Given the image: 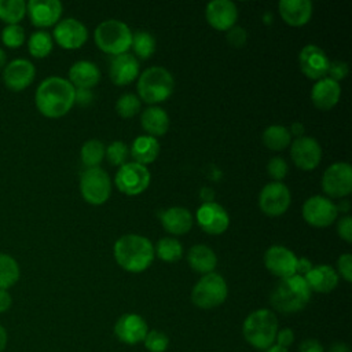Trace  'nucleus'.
I'll return each mask as SVG.
<instances>
[{
	"instance_id": "f257e3e1",
	"label": "nucleus",
	"mask_w": 352,
	"mask_h": 352,
	"mask_svg": "<svg viewBox=\"0 0 352 352\" xmlns=\"http://www.w3.org/2000/svg\"><path fill=\"white\" fill-rule=\"evenodd\" d=\"M76 88L62 77H48L36 89V106L38 111L50 118L65 116L74 104Z\"/></svg>"
},
{
	"instance_id": "f03ea898",
	"label": "nucleus",
	"mask_w": 352,
	"mask_h": 352,
	"mask_svg": "<svg viewBox=\"0 0 352 352\" xmlns=\"http://www.w3.org/2000/svg\"><path fill=\"white\" fill-rule=\"evenodd\" d=\"M114 258L128 272H142L154 260V246L150 239L138 234L120 236L114 243Z\"/></svg>"
},
{
	"instance_id": "7ed1b4c3",
	"label": "nucleus",
	"mask_w": 352,
	"mask_h": 352,
	"mask_svg": "<svg viewBox=\"0 0 352 352\" xmlns=\"http://www.w3.org/2000/svg\"><path fill=\"white\" fill-rule=\"evenodd\" d=\"M311 289L301 275L280 279L270 296V302L280 314H294L307 307L311 300Z\"/></svg>"
},
{
	"instance_id": "20e7f679",
	"label": "nucleus",
	"mask_w": 352,
	"mask_h": 352,
	"mask_svg": "<svg viewBox=\"0 0 352 352\" xmlns=\"http://www.w3.org/2000/svg\"><path fill=\"white\" fill-rule=\"evenodd\" d=\"M242 333L245 340L256 349L265 351L275 344L278 333V319L270 309L261 308L250 312L243 324Z\"/></svg>"
},
{
	"instance_id": "39448f33",
	"label": "nucleus",
	"mask_w": 352,
	"mask_h": 352,
	"mask_svg": "<svg viewBox=\"0 0 352 352\" xmlns=\"http://www.w3.org/2000/svg\"><path fill=\"white\" fill-rule=\"evenodd\" d=\"M175 88V80L169 70L162 66L146 69L138 80L139 99L154 104L166 100Z\"/></svg>"
},
{
	"instance_id": "423d86ee",
	"label": "nucleus",
	"mask_w": 352,
	"mask_h": 352,
	"mask_svg": "<svg viewBox=\"0 0 352 352\" xmlns=\"http://www.w3.org/2000/svg\"><path fill=\"white\" fill-rule=\"evenodd\" d=\"M94 38L103 52L116 56L131 48L132 32L126 23L118 19H107L96 26Z\"/></svg>"
},
{
	"instance_id": "0eeeda50",
	"label": "nucleus",
	"mask_w": 352,
	"mask_h": 352,
	"mask_svg": "<svg viewBox=\"0 0 352 352\" xmlns=\"http://www.w3.org/2000/svg\"><path fill=\"white\" fill-rule=\"evenodd\" d=\"M228 294V287L220 274L210 272L204 275L192 287L191 300L202 309H212L221 305Z\"/></svg>"
},
{
	"instance_id": "6e6552de",
	"label": "nucleus",
	"mask_w": 352,
	"mask_h": 352,
	"mask_svg": "<svg viewBox=\"0 0 352 352\" xmlns=\"http://www.w3.org/2000/svg\"><path fill=\"white\" fill-rule=\"evenodd\" d=\"M82 198L91 205L104 204L111 194V182L102 168H87L80 177Z\"/></svg>"
},
{
	"instance_id": "1a4fd4ad",
	"label": "nucleus",
	"mask_w": 352,
	"mask_h": 352,
	"mask_svg": "<svg viewBox=\"0 0 352 352\" xmlns=\"http://www.w3.org/2000/svg\"><path fill=\"white\" fill-rule=\"evenodd\" d=\"M116 186L125 195H138L150 184V172L138 162H125L116 173Z\"/></svg>"
},
{
	"instance_id": "9d476101",
	"label": "nucleus",
	"mask_w": 352,
	"mask_h": 352,
	"mask_svg": "<svg viewBox=\"0 0 352 352\" xmlns=\"http://www.w3.org/2000/svg\"><path fill=\"white\" fill-rule=\"evenodd\" d=\"M322 188L331 198H345L352 191V168L348 162H334L322 176Z\"/></svg>"
},
{
	"instance_id": "9b49d317",
	"label": "nucleus",
	"mask_w": 352,
	"mask_h": 352,
	"mask_svg": "<svg viewBox=\"0 0 352 352\" xmlns=\"http://www.w3.org/2000/svg\"><path fill=\"white\" fill-rule=\"evenodd\" d=\"M337 216V205L323 195L309 197L302 205V217L312 227H329L336 221Z\"/></svg>"
},
{
	"instance_id": "f8f14e48",
	"label": "nucleus",
	"mask_w": 352,
	"mask_h": 352,
	"mask_svg": "<svg viewBox=\"0 0 352 352\" xmlns=\"http://www.w3.org/2000/svg\"><path fill=\"white\" fill-rule=\"evenodd\" d=\"M292 195L282 182H271L263 187L258 195V205L267 216H280L290 206Z\"/></svg>"
},
{
	"instance_id": "ddd939ff",
	"label": "nucleus",
	"mask_w": 352,
	"mask_h": 352,
	"mask_svg": "<svg viewBox=\"0 0 352 352\" xmlns=\"http://www.w3.org/2000/svg\"><path fill=\"white\" fill-rule=\"evenodd\" d=\"M290 157L294 165L302 170L315 169L322 160V147L311 136H301L290 143Z\"/></svg>"
},
{
	"instance_id": "4468645a",
	"label": "nucleus",
	"mask_w": 352,
	"mask_h": 352,
	"mask_svg": "<svg viewBox=\"0 0 352 352\" xmlns=\"http://www.w3.org/2000/svg\"><path fill=\"white\" fill-rule=\"evenodd\" d=\"M198 226L210 235L223 234L230 226V216L227 210L217 202H204L197 210Z\"/></svg>"
},
{
	"instance_id": "2eb2a0df",
	"label": "nucleus",
	"mask_w": 352,
	"mask_h": 352,
	"mask_svg": "<svg viewBox=\"0 0 352 352\" xmlns=\"http://www.w3.org/2000/svg\"><path fill=\"white\" fill-rule=\"evenodd\" d=\"M264 264L272 275L283 279L296 274L297 257L286 246L272 245L264 254Z\"/></svg>"
},
{
	"instance_id": "dca6fc26",
	"label": "nucleus",
	"mask_w": 352,
	"mask_h": 352,
	"mask_svg": "<svg viewBox=\"0 0 352 352\" xmlns=\"http://www.w3.org/2000/svg\"><path fill=\"white\" fill-rule=\"evenodd\" d=\"M298 65L308 78L318 81L327 76L330 60L322 48L315 44H308L300 51Z\"/></svg>"
},
{
	"instance_id": "f3484780",
	"label": "nucleus",
	"mask_w": 352,
	"mask_h": 352,
	"mask_svg": "<svg viewBox=\"0 0 352 352\" xmlns=\"http://www.w3.org/2000/svg\"><path fill=\"white\" fill-rule=\"evenodd\" d=\"M54 38L62 48L77 50L88 40V30L78 19L66 18L56 23L54 29Z\"/></svg>"
},
{
	"instance_id": "a211bd4d",
	"label": "nucleus",
	"mask_w": 352,
	"mask_h": 352,
	"mask_svg": "<svg viewBox=\"0 0 352 352\" xmlns=\"http://www.w3.org/2000/svg\"><path fill=\"white\" fill-rule=\"evenodd\" d=\"M205 16L208 23L221 32H227L235 26L238 19V8L230 0H213L206 4Z\"/></svg>"
},
{
	"instance_id": "6ab92c4d",
	"label": "nucleus",
	"mask_w": 352,
	"mask_h": 352,
	"mask_svg": "<svg viewBox=\"0 0 352 352\" xmlns=\"http://www.w3.org/2000/svg\"><path fill=\"white\" fill-rule=\"evenodd\" d=\"M147 323L138 314H125L120 316L114 324V333L121 342L139 344L147 334Z\"/></svg>"
},
{
	"instance_id": "aec40b11",
	"label": "nucleus",
	"mask_w": 352,
	"mask_h": 352,
	"mask_svg": "<svg viewBox=\"0 0 352 352\" xmlns=\"http://www.w3.org/2000/svg\"><path fill=\"white\" fill-rule=\"evenodd\" d=\"M26 10L32 23L37 28L52 26L62 15V4L58 0H30Z\"/></svg>"
},
{
	"instance_id": "412c9836",
	"label": "nucleus",
	"mask_w": 352,
	"mask_h": 352,
	"mask_svg": "<svg viewBox=\"0 0 352 352\" xmlns=\"http://www.w3.org/2000/svg\"><path fill=\"white\" fill-rule=\"evenodd\" d=\"M36 70L28 59H14L3 72V81L12 91H22L32 84Z\"/></svg>"
},
{
	"instance_id": "4be33fe9",
	"label": "nucleus",
	"mask_w": 352,
	"mask_h": 352,
	"mask_svg": "<svg viewBox=\"0 0 352 352\" xmlns=\"http://www.w3.org/2000/svg\"><path fill=\"white\" fill-rule=\"evenodd\" d=\"M110 80L116 85H128L139 77V62L135 55L125 52L113 56L109 67Z\"/></svg>"
},
{
	"instance_id": "5701e85b",
	"label": "nucleus",
	"mask_w": 352,
	"mask_h": 352,
	"mask_svg": "<svg viewBox=\"0 0 352 352\" xmlns=\"http://www.w3.org/2000/svg\"><path fill=\"white\" fill-rule=\"evenodd\" d=\"M341 96L340 82L331 80L330 77H323L315 82L311 91V100L314 106L319 110L333 109Z\"/></svg>"
},
{
	"instance_id": "b1692460",
	"label": "nucleus",
	"mask_w": 352,
	"mask_h": 352,
	"mask_svg": "<svg viewBox=\"0 0 352 352\" xmlns=\"http://www.w3.org/2000/svg\"><path fill=\"white\" fill-rule=\"evenodd\" d=\"M278 8L282 19L294 28L307 25L314 11L309 0H280Z\"/></svg>"
},
{
	"instance_id": "393cba45",
	"label": "nucleus",
	"mask_w": 352,
	"mask_h": 352,
	"mask_svg": "<svg viewBox=\"0 0 352 352\" xmlns=\"http://www.w3.org/2000/svg\"><path fill=\"white\" fill-rule=\"evenodd\" d=\"M305 282L308 283L311 292L318 293H330L338 285L337 271L326 264L312 267L305 275Z\"/></svg>"
},
{
	"instance_id": "a878e982",
	"label": "nucleus",
	"mask_w": 352,
	"mask_h": 352,
	"mask_svg": "<svg viewBox=\"0 0 352 352\" xmlns=\"http://www.w3.org/2000/svg\"><path fill=\"white\" fill-rule=\"evenodd\" d=\"M161 224L172 235H183L192 227V216L183 206H172L161 213Z\"/></svg>"
},
{
	"instance_id": "bb28decb",
	"label": "nucleus",
	"mask_w": 352,
	"mask_h": 352,
	"mask_svg": "<svg viewBox=\"0 0 352 352\" xmlns=\"http://www.w3.org/2000/svg\"><path fill=\"white\" fill-rule=\"evenodd\" d=\"M69 81L70 84L77 88L91 89L95 87L100 80V72L99 67L89 60H78L73 63V66L69 70Z\"/></svg>"
},
{
	"instance_id": "cd10ccee",
	"label": "nucleus",
	"mask_w": 352,
	"mask_h": 352,
	"mask_svg": "<svg viewBox=\"0 0 352 352\" xmlns=\"http://www.w3.org/2000/svg\"><path fill=\"white\" fill-rule=\"evenodd\" d=\"M129 153L133 158V162H138V164L146 166L147 164L154 162L160 154L158 140L150 135L138 136L132 142Z\"/></svg>"
},
{
	"instance_id": "c85d7f7f",
	"label": "nucleus",
	"mask_w": 352,
	"mask_h": 352,
	"mask_svg": "<svg viewBox=\"0 0 352 352\" xmlns=\"http://www.w3.org/2000/svg\"><path fill=\"white\" fill-rule=\"evenodd\" d=\"M187 261L190 267L199 274H210L216 268L217 257L214 252L206 245H194L187 253Z\"/></svg>"
},
{
	"instance_id": "c756f323",
	"label": "nucleus",
	"mask_w": 352,
	"mask_h": 352,
	"mask_svg": "<svg viewBox=\"0 0 352 352\" xmlns=\"http://www.w3.org/2000/svg\"><path fill=\"white\" fill-rule=\"evenodd\" d=\"M140 124L147 135L155 138L166 133L169 128V117L164 109L158 106H150L143 110Z\"/></svg>"
},
{
	"instance_id": "7c9ffc66",
	"label": "nucleus",
	"mask_w": 352,
	"mask_h": 352,
	"mask_svg": "<svg viewBox=\"0 0 352 352\" xmlns=\"http://www.w3.org/2000/svg\"><path fill=\"white\" fill-rule=\"evenodd\" d=\"M263 143L270 150L280 151V150H285L292 143V136L286 126L270 125L263 132Z\"/></svg>"
},
{
	"instance_id": "2f4dec72",
	"label": "nucleus",
	"mask_w": 352,
	"mask_h": 352,
	"mask_svg": "<svg viewBox=\"0 0 352 352\" xmlns=\"http://www.w3.org/2000/svg\"><path fill=\"white\" fill-rule=\"evenodd\" d=\"M154 254H157L162 261L175 263L183 256V246L176 238L165 236L161 238L154 249Z\"/></svg>"
},
{
	"instance_id": "473e14b6",
	"label": "nucleus",
	"mask_w": 352,
	"mask_h": 352,
	"mask_svg": "<svg viewBox=\"0 0 352 352\" xmlns=\"http://www.w3.org/2000/svg\"><path fill=\"white\" fill-rule=\"evenodd\" d=\"M106 147L98 139L87 140L81 147V161L87 168H96L104 158Z\"/></svg>"
},
{
	"instance_id": "72a5a7b5",
	"label": "nucleus",
	"mask_w": 352,
	"mask_h": 352,
	"mask_svg": "<svg viewBox=\"0 0 352 352\" xmlns=\"http://www.w3.org/2000/svg\"><path fill=\"white\" fill-rule=\"evenodd\" d=\"M19 279L18 263L8 254L0 253V289L7 290Z\"/></svg>"
},
{
	"instance_id": "f704fd0d",
	"label": "nucleus",
	"mask_w": 352,
	"mask_h": 352,
	"mask_svg": "<svg viewBox=\"0 0 352 352\" xmlns=\"http://www.w3.org/2000/svg\"><path fill=\"white\" fill-rule=\"evenodd\" d=\"M131 47L140 59H148L155 51V38L146 30H138L132 34Z\"/></svg>"
},
{
	"instance_id": "c9c22d12",
	"label": "nucleus",
	"mask_w": 352,
	"mask_h": 352,
	"mask_svg": "<svg viewBox=\"0 0 352 352\" xmlns=\"http://www.w3.org/2000/svg\"><path fill=\"white\" fill-rule=\"evenodd\" d=\"M26 14V3L23 0H0V19L8 25H18Z\"/></svg>"
},
{
	"instance_id": "e433bc0d",
	"label": "nucleus",
	"mask_w": 352,
	"mask_h": 352,
	"mask_svg": "<svg viewBox=\"0 0 352 352\" xmlns=\"http://www.w3.org/2000/svg\"><path fill=\"white\" fill-rule=\"evenodd\" d=\"M52 37L50 33L44 32V30H38L34 32L28 43L29 47V52L34 56V58H44L47 56L51 51H52Z\"/></svg>"
},
{
	"instance_id": "4c0bfd02",
	"label": "nucleus",
	"mask_w": 352,
	"mask_h": 352,
	"mask_svg": "<svg viewBox=\"0 0 352 352\" xmlns=\"http://www.w3.org/2000/svg\"><path fill=\"white\" fill-rule=\"evenodd\" d=\"M142 100L135 94H124L116 103L117 114L122 118H131L140 111Z\"/></svg>"
},
{
	"instance_id": "58836bf2",
	"label": "nucleus",
	"mask_w": 352,
	"mask_h": 352,
	"mask_svg": "<svg viewBox=\"0 0 352 352\" xmlns=\"http://www.w3.org/2000/svg\"><path fill=\"white\" fill-rule=\"evenodd\" d=\"M128 155H129V148L121 140H114L106 147V151H104V157L114 166L124 165L126 162Z\"/></svg>"
},
{
	"instance_id": "ea45409f",
	"label": "nucleus",
	"mask_w": 352,
	"mask_h": 352,
	"mask_svg": "<svg viewBox=\"0 0 352 352\" xmlns=\"http://www.w3.org/2000/svg\"><path fill=\"white\" fill-rule=\"evenodd\" d=\"M143 342L146 349L150 352H165L169 345L168 336L160 330L147 331Z\"/></svg>"
},
{
	"instance_id": "a19ab883",
	"label": "nucleus",
	"mask_w": 352,
	"mask_h": 352,
	"mask_svg": "<svg viewBox=\"0 0 352 352\" xmlns=\"http://www.w3.org/2000/svg\"><path fill=\"white\" fill-rule=\"evenodd\" d=\"M1 40L10 48H18L25 41V30L19 25H7L1 30Z\"/></svg>"
},
{
	"instance_id": "79ce46f5",
	"label": "nucleus",
	"mask_w": 352,
	"mask_h": 352,
	"mask_svg": "<svg viewBox=\"0 0 352 352\" xmlns=\"http://www.w3.org/2000/svg\"><path fill=\"white\" fill-rule=\"evenodd\" d=\"M267 172L274 182H280L287 173V164L282 157H272L267 164Z\"/></svg>"
},
{
	"instance_id": "37998d69",
	"label": "nucleus",
	"mask_w": 352,
	"mask_h": 352,
	"mask_svg": "<svg viewBox=\"0 0 352 352\" xmlns=\"http://www.w3.org/2000/svg\"><path fill=\"white\" fill-rule=\"evenodd\" d=\"M338 272L346 282L352 280V256L349 253H344L337 260Z\"/></svg>"
},
{
	"instance_id": "c03bdc74",
	"label": "nucleus",
	"mask_w": 352,
	"mask_h": 352,
	"mask_svg": "<svg viewBox=\"0 0 352 352\" xmlns=\"http://www.w3.org/2000/svg\"><path fill=\"white\" fill-rule=\"evenodd\" d=\"M246 38H248L246 30L239 26H234L230 30H227V40L232 47H236V48L243 47L246 43Z\"/></svg>"
},
{
	"instance_id": "a18cd8bd",
	"label": "nucleus",
	"mask_w": 352,
	"mask_h": 352,
	"mask_svg": "<svg viewBox=\"0 0 352 352\" xmlns=\"http://www.w3.org/2000/svg\"><path fill=\"white\" fill-rule=\"evenodd\" d=\"M329 77L334 81H340V80H344L348 74V65L345 62H341V60H334V62H330V66H329V72H327Z\"/></svg>"
},
{
	"instance_id": "49530a36",
	"label": "nucleus",
	"mask_w": 352,
	"mask_h": 352,
	"mask_svg": "<svg viewBox=\"0 0 352 352\" xmlns=\"http://www.w3.org/2000/svg\"><path fill=\"white\" fill-rule=\"evenodd\" d=\"M337 231L341 239H344L346 243H351L352 242V217L348 214L341 217L337 223Z\"/></svg>"
},
{
	"instance_id": "de8ad7c7",
	"label": "nucleus",
	"mask_w": 352,
	"mask_h": 352,
	"mask_svg": "<svg viewBox=\"0 0 352 352\" xmlns=\"http://www.w3.org/2000/svg\"><path fill=\"white\" fill-rule=\"evenodd\" d=\"M275 342H276L278 346H282V348L287 349L294 342V333H293V330L289 329V327L278 330L276 337H275Z\"/></svg>"
},
{
	"instance_id": "09e8293b",
	"label": "nucleus",
	"mask_w": 352,
	"mask_h": 352,
	"mask_svg": "<svg viewBox=\"0 0 352 352\" xmlns=\"http://www.w3.org/2000/svg\"><path fill=\"white\" fill-rule=\"evenodd\" d=\"M300 352H324L323 345L315 338H307L300 344Z\"/></svg>"
},
{
	"instance_id": "8fccbe9b",
	"label": "nucleus",
	"mask_w": 352,
	"mask_h": 352,
	"mask_svg": "<svg viewBox=\"0 0 352 352\" xmlns=\"http://www.w3.org/2000/svg\"><path fill=\"white\" fill-rule=\"evenodd\" d=\"M94 99V94L91 89H84V88H77L76 89V98H74V103H78L81 106H87L92 102Z\"/></svg>"
},
{
	"instance_id": "3c124183",
	"label": "nucleus",
	"mask_w": 352,
	"mask_h": 352,
	"mask_svg": "<svg viewBox=\"0 0 352 352\" xmlns=\"http://www.w3.org/2000/svg\"><path fill=\"white\" fill-rule=\"evenodd\" d=\"M311 268H312V264H311V261L308 258H305V257L297 258V267H296V274L297 275L304 276Z\"/></svg>"
},
{
	"instance_id": "603ef678",
	"label": "nucleus",
	"mask_w": 352,
	"mask_h": 352,
	"mask_svg": "<svg viewBox=\"0 0 352 352\" xmlns=\"http://www.w3.org/2000/svg\"><path fill=\"white\" fill-rule=\"evenodd\" d=\"M11 296L7 290L0 289V312H6L11 307Z\"/></svg>"
},
{
	"instance_id": "864d4df0",
	"label": "nucleus",
	"mask_w": 352,
	"mask_h": 352,
	"mask_svg": "<svg viewBox=\"0 0 352 352\" xmlns=\"http://www.w3.org/2000/svg\"><path fill=\"white\" fill-rule=\"evenodd\" d=\"M289 129V133H290V136H296V139L297 138H301V136H304L302 133H304V125L301 124V122H293L292 125H290V128H287Z\"/></svg>"
},
{
	"instance_id": "5fc2aeb1",
	"label": "nucleus",
	"mask_w": 352,
	"mask_h": 352,
	"mask_svg": "<svg viewBox=\"0 0 352 352\" xmlns=\"http://www.w3.org/2000/svg\"><path fill=\"white\" fill-rule=\"evenodd\" d=\"M327 352H351V348L345 342H334L330 345Z\"/></svg>"
},
{
	"instance_id": "6e6d98bb",
	"label": "nucleus",
	"mask_w": 352,
	"mask_h": 352,
	"mask_svg": "<svg viewBox=\"0 0 352 352\" xmlns=\"http://www.w3.org/2000/svg\"><path fill=\"white\" fill-rule=\"evenodd\" d=\"M199 195L204 199V202H212L214 197V191L210 187H202L199 191Z\"/></svg>"
},
{
	"instance_id": "4d7b16f0",
	"label": "nucleus",
	"mask_w": 352,
	"mask_h": 352,
	"mask_svg": "<svg viewBox=\"0 0 352 352\" xmlns=\"http://www.w3.org/2000/svg\"><path fill=\"white\" fill-rule=\"evenodd\" d=\"M7 345V331L6 329L0 324V352L6 348Z\"/></svg>"
},
{
	"instance_id": "13d9d810",
	"label": "nucleus",
	"mask_w": 352,
	"mask_h": 352,
	"mask_svg": "<svg viewBox=\"0 0 352 352\" xmlns=\"http://www.w3.org/2000/svg\"><path fill=\"white\" fill-rule=\"evenodd\" d=\"M264 352H289V351L285 349V348H282V346H278L276 344H274L272 346H270V348L265 349Z\"/></svg>"
},
{
	"instance_id": "bf43d9fd",
	"label": "nucleus",
	"mask_w": 352,
	"mask_h": 352,
	"mask_svg": "<svg viewBox=\"0 0 352 352\" xmlns=\"http://www.w3.org/2000/svg\"><path fill=\"white\" fill-rule=\"evenodd\" d=\"M337 209H338V212H340V210H342V212H348V210H349V202H348V201L341 202L340 205H337Z\"/></svg>"
},
{
	"instance_id": "052dcab7",
	"label": "nucleus",
	"mask_w": 352,
	"mask_h": 352,
	"mask_svg": "<svg viewBox=\"0 0 352 352\" xmlns=\"http://www.w3.org/2000/svg\"><path fill=\"white\" fill-rule=\"evenodd\" d=\"M6 59H7V58H6V52H4V51L0 48V69L4 66V63H6Z\"/></svg>"
}]
</instances>
